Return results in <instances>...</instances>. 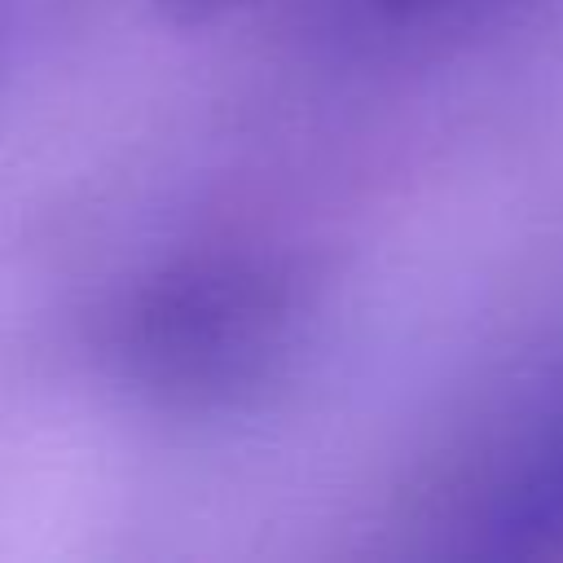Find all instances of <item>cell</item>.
Masks as SVG:
<instances>
[{"label":"cell","mask_w":563,"mask_h":563,"mask_svg":"<svg viewBox=\"0 0 563 563\" xmlns=\"http://www.w3.org/2000/svg\"><path fill=\"white\" fill-rule=\"evenodd\" d=\"M308 330V286L290 260L220 246L150 273L110 330L132 387L172 409H242L295 361Z\"/></svg>","instance_id":"6da1fadb"},{"label":"cell","mask_w":563,"mask_h":563,"mask_svg":"<svg viewBox=\"0 0 563 563\" xmlns=\"http://www.w3.org/2000/svg\"><path fill=\"white\" fill-rule=\"evenodd\" d=\"M462 545L497 559L563 554V365L506 418L457 501Z\"/></svg>","instance_id":"7a4b0ae2"},{"label":"cell","mask_w":563,"mask_h":563,"mask_svg":"<svg viewBox=\"0 0 563 563\" xmlns=\"http://www.w3.org/2000/svg\"><path fill=\"white\" fill-rule=\"evenodd\" d=\"M172 22H180V26H194V22H216V18H224V13H233V9H242V4H251V0H154Z\"/></svg>","instance_id":"3957f363"},{"label":"cell","mask_w":563,"mask_h":563,"mask_svg":"<svg viewBox=\"0 0 563 563\" xmlns=\"http://www.w3.org/2000/svg\"><path fill=\"white\" fill-rule=\"evenodd\" d=\"M365 4L383 18H391V22H422V18H435V13H444L462 0H365Z\"/></svg>","instance_id":"277c9868"}]
</instances>
